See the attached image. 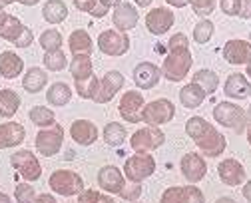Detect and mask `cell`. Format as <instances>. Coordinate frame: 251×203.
Wrapping results in <instances>:
<instances>
[{"label":"cell","mask_w":251,"mask_h":203,"mask_svg":"<svg viewBox=\"0 0 251 203\" xmlns=\"http://www.w3.org/2000/svg\"><path fill=\"white\" fill-rule=\"evenodd\" d=\"M185 133L196 142V146L200 148V152L207 157H219L226 148H227V140L224 133H219L205 118L201 116H194L185 122Z\"/></svg>","instance_id":"1"},{"label":"cell","mask_w":251,"mask_h":203,"mask_svg":"<svg viewBox=\"0 0 251 203\" xmlns=\"http://www.w3.org/2000/svg\"><path fill=\"white\" fill-rule=\"evenodd\" d=\"M192 64H194V56L190 52V46H177L168 50V56L160 70L168 82H181L190 74Z\"/></svg>","instance_id":"2"},{"label":"cell","mask_w":251,"mask_h":203,"mask_svg":"<svg viewBox=\"0 0 251 203\" xmlns=\"http://www.w3.org/2000/svg\"><path fill=\"white\" fill-rule=\"evenodd\" d=\"M213 120L219 124V126H224L227 129H233L235 133H243L247 129V112L233 104V102H219V104L213 108Z\"/></svg>","instance_id":"3"},{"label":"cell","mask_w":251,"mask_h":203,"mask_svg":"<svg viewBox=\"0 0 251 203\" xmlns=\"http://www.w3.org/2000/svg\"><path fill=\"white\" fill-rule=\"evenodd\" d=\"M48 185L54 193L62 197H74L84 189V179L72 169H56V172L50 174Z\"/></svg>","instance_id":"4"},{"label":"cell","mask_w":251,"mask_h":203,"mask_svg":"<svg viewBox=\"0 0 251 203\" xmlns=\"http://www.w3.org/2000/svg\"><path fill=\"white\" fill-rule=\"evenodd\" d=\"M166 144V133L158 126H146L132 133L130 146L136 153H151Z\"/></svg>","instance_id":"5"},{"label":"cell","mask_w":251,"mask_h":203,"mask_svg":"<svg viewBox=\"0 0 251 203\" xmlns=\"http://www.w3.org/2000/svg\"><path fill=\"white\" fill-rule=\"evenodd\" d=\"M62 144H64V127L60 124H52L48 127H40V131L36 133V152L44 157H52L62 150Z\"/></svg>","instance_id":"6"},{"label":"cell","mask_w":251,"mask_h":203,"mask_svg":"<svg viewBox=\"0 0 251 203\" xmlns=\"http://www.w3.org/2000/svg\"><path fill=\"white\" fill-rule=\"evenodd\" d=\"M140 116H142V122H146L148 126H164L174 120L176 106L172 100L160 98V100L150 102V104H144Z\"/></svg>","instance_id":"7"},{"label":"cell","mask_w":251,"mask_h":203,"mask_svg":"<svg viewBox=\"0 0 251 203\" xmlns=\"http://www.w3.org/2000/svg\"><path fill=\"white\" fill-rule=\"evenodd\" d=\"M155 172V159L150 153H136L126 159L124 163V176L128 181H138L142 183Z\"/></svg>","instance_id":"8"},{"label":"cell","mask_w":251,"mask_h":203,"mask_svg":"<svg viewBox=\"0 0 251 203\" xmlns=\"http://www.w3.org/2000/svg\"><path fill=\"white\" fill-rule=\"evenodd\" d=\"M98 50L106 56H124L130 52V38L126 32H120L116 28L104 30L98 36Z\"/></svg>","instance_id":"9"},{"label":"cell","mask_w":251,"mask_h":203,"mask_svg":"<svg viewBox=\"0 0 251 203\" xmlns=\"http://www.w3.org/2000/svg\"><path fill=\"white\" fill-rule=\"evenodd\" d=\"M10 163L26 181H36L42 176V165L30 150H18L10 155Z\"/></svg>","instance_id":"10"},{"label":"cell","mask_w":251,"mask_h":203,"mask_svg":"<svg viewBox=\"0 0 251 203\" xmlns=\"http://www.w3.org/2000/svg\"><path fill=\"white\" fill-rule=\"evenodd\" d=\"M144 104H146V100H144L142 92H138V90H128V92L122 96V100H120L118 112H120V116H122L124 122L140 124V122H142L140 112H142Z\"/></svg>","instance_id":"11"},{"label":"cell","mask_w":251,"mask_h":203,"mask_svg":"<svg viewBox=\"0 0 251 203\" xmlns=\"http://www.w3.org/2000/svg\"><path fill=\"white\" fill-rule=\"evenodd\" d=\"M124 82L126 80L118 70L106 72V76L102 80H98V88H96V94H94L92 102H96V104H108V102L114 100V96L124 88Z\"/></svg>","instance_id":"12"},{"label":"cell","mask_w":251,"mask_h":203,"mask_svg":"<svg viewBox=\"0 0 251 203\" xmlns=\"http://www.w3.org/2000/svg\"><path fill=\"white\" fill-rule=\"evenodd\" d=\"M179 169H181V176L190 181V183H200L205 174H207V163L200 153H185L179 161Z\"/></svg>","instance_id":"13"},{"label":"cell","mask_w":251,"mask_h":203,"mask_svg":"<svg viewBox=\"0 0 251 203\" xmlns=\"http://www.w3.org/2000/svg\"><path fill=\"white\" fill-rule=\"evenodd\" d=\"M217 176L222 179V183L229 185V187H237L247 179V172L245 167L237 161V159H224L217 165Z\"/></svg>","instance_id":"14"},{"label":"cell","mask_w":251,"mask_h":203,"mask_svg":"<svg viewBox=\"0 0 251 203\" xmlns=\"http://www.w3.org/2000/svg\"><path fill=\"white\" fill-rule=\"evenodd\" d=\"M174 12L170 8H153L146 14V28L153 34V36H162V34H166L172 26H174Z\"/></svg>","instance_id":"15"},{"label":"cell","mask_w":251,"mask_h":203,"mask_svg":"<svg viewBox=\"0 0 251 203\" xmlns=\"http://www.w3.org/2000/svg\"><path fill=\"white\" fill-rule=\"evenodd\" d=\"M138 22H140V12H138V8L132 6L130 2H120L118 6H114L112 24H114L116 30L128 32V30L136 28Z\"/></svg>","instance_id":"16"},{"label":"cell","mask_w":251,"mask_h":203,"mask_svg":"<svg viewBox=\"0 0 251 203\" xmlns=\"http://www.w3.org/2000/svg\"><path fill=\"white\" fill-rule=\"evenodd\" d=\"M126 185V176L116 165H104L98 172V187L110 195H118Z\"/></svg>","instance_id":"17"},{"label":"cell","mask_w":251,"mask_h":203,"mask_svg":"<svg viewBox=\"0 0 251 203\" xmlns=\"http://www.w3.org/2000/svg\"><path fill=\"white\" fill-rule=\"evenodd\" d=\"M162 78V70L153 62H140L134 68V82L140 90H151L158 86Z\"/></svg>","instance_id":"18"},{"label":"cell","mask_w":251,"mask_h":203,"mask_svg":"<svg viewBox=\"0 0 251 203\" xmlns=\"http://www.w3.org/2000/svg\"><path fill=\"white\" fill-rule=\"evenodd\" d=\"M162 201L166 203H172V201H181V203H190V201H205V195L201 193L200 187L194 185H174V187H168L164 193H162Z\"/></svg>","instance_id":"19"},{"label":"cell","mask_w":251,"mask_h":203,"mask_svg":"<svg viewBox=\"0 0 251 203\" xmlns=\"http://www.w3.org/2000/svg\"><path fill=\"white\" fill-rule=\"evenodd\" d=\"M70 138L78 146H92L98 140V126L90 120H76L70 126Z\"/></svg>","instance_id":"20"},{"label":"cell","mask_w":251,"mask_h":203,"mask_svg":"<svg viewBox=\"0 0 251 203\" xmlns=\"http://www.w3.org/2000/svg\"><path fill=\"white\" fill-rule=\"evenodd\" d=\"M26 140V129L18 122H4L0 124V150L16 148Z\"/></svg>","instance_id":"21"},{"label":"cell","mask_w":251,"mask_h":203,"mask_svg":"<svg viewBox=\"0 0 251 203\" xmlns=\"http://www.w3.org/2000/svg\"><path fill=\"white\" fill-rule=\"evenodd\" d=\"M249 56H251V46L247 40H229L224 46V58L226 62L233 64V66H241V64H249Z\"/></svg>","instance_id":"22"},{"label":"cell","mask_w":251,"mask_h":203,"mask_svg":"<svg viewBox=\"0 0 251 203\" xmlns=\"http://www.w3.org/2000/svg\"><path fill=\"white\" fill-rule=\"evenodd\" d=\"M22 70H24V60L16 52L6 50L0 54V74H2V78L14 80L18 78V74H22Z\"/></svg>","instance_id":"23"},{"label":"cell","mask_w":251,"mask_h":203,"mask_svg":"<svg viewBox=\"0 0 251 203\" xmlns=\"http://www.w3.org/2000/svg\"><path fill=\"white\" fill-rule=\"evenodd\" d=\"M249 90H251V84L247 80L245 74L241 72H235V74H229L227 80H226V96L227 98H233V100H243L249 96Z\"/></svg>","instance_id":"24"},{"label":"cell","mask_w":251,"mask_h":203,"mask_svg":"<svg viewBox=\"0 0 251 203\" xmlns=\"http://www.w3.org/2000/svg\"><path fill=\"white\" fill-rule=\"evenodd\" d=\"M207 94L203 92V88L196 82H190L187 86H183L179 90V102H181V106L187 108V110H194V108H200L203 102H205Z\"/></svg>","instance_id":"25"},{"label":"cell","mask_w":251,"mask_h":203,"mask_svg":"<svg viewBox=\"0 0 251 203\" xmlns=\"http://www.w3.org/2000/svg\"><path fill=\"white\" fill-rule=\"evenodd\" d=\"M48 84V74L42 70V68L38 66H32V68H28L24 78H22V88L28 92V94H38L46 88Z\"/></svg>","instance_id":"26"},{"label":"cell","mask_w":251,"mask_h":203,"mask_svg":"<svg viewBox=\"0 0 251 203\" xmlns=\"http://www.w3.org/2000/svg\"><path fill=\"white\" fill-rule=\"evenodd\" d=\"M68 48H70L72 56H76V54H86V56H90V54L94 52V42H92L90 34H88L86 30L78 28V30H74L70 36H68Z\"/></svg>","instance_id":"27"},{"label":"cell","mask_w":251,"mask_h":203,"mask_svg":"<svg viewBox=\"0 0 251 203\" xmlns=\"http://www.w3.org/2000/svg\"><path fill=\"white\" fill-rule=\"evenodd\" d=\"M22 30H24V24L16 16H12L8 12L0 14V36H2L6 42L14 44V40H18V36L22 34Z\"/></svg>","instance_id":"28"},{"label":"cell","mask_w":251,"mask_h":203,"mask_svg":"<svg viewBox=\"0 0 251 203\" xmlns=\"http://www.w3.org/2000/svg\"><path fill=\"white\" fill-rule=\"evenodd\" d=\"M20 104H22V100H20L18 92H14L10 88L0 90V118H4V120L14 118Z\"/></svg>","instance_id":"29"},{"label":"cell","mask_w":251,"mask_h":203,"mask_svg":"<svg viewBox=\"0 0 251 203\" xmlns=\"http://www.w3.org/2000/svg\"><path fill=\"white\" fill-rule=\"evenodd\" d=\"M42 16L48 24H60L68 18V6L64 0H48L42 6Z\"/></svg>","instance_id":"30"},{"label":"cell","mask_w":251,"mask_h":203,"mask_svg":"<svg viewBox=\"0 0 251 203\" xmlns=\"http://www.w3.org/2000/svg\"><path fill=\"white\" fill-rule=\"evenodd\" d=\"M46 100L50 106H66L72 100V88L66 82H54L46 90Z\"/></svg>","instance_id":"31"},{"label":"cell","mask_w":251,"mask_h":203,"mask_svg":"<svg viewBox=\"0 0 251 203\" xmlns=\"http://www.w3.org/2000/svg\"><path fill=\"white\" fill-rule=\"evenodd\" d=\"M68 70H70V74H72L74 80H82V78L94 74V66H92L90 56H86V54H76V56H72V60H70V64H68Z\"/></svg>","instance_id":"32"},{"label":"cell","mask_w":251,"mask_h":203,"mask_svg":"<svg viewBox=\"0 0 251 203\" xmlns=\"http://www.w3.org/2000/svg\"><path fill=\"white\" fill-rule=\"evenodd\" d=\"M102 138H104V142H106L108 146L118 148V146H122V144L126 142L128 133H126V127H124L120 122H110V124H106V127H104V131H102Z\"/></svg>","instance_id":"33"},{"label":"cell","mask_w":251,"mask_h":203,"mask_svg":"<svg viewBox=\"0 0 251 203\" xmlns=\"http://www.w3.org/2000/svg\"><path fill=\"white\" fill-rule=\"evenodd\" d=\"M192 82L200 84V86L203 88V92H205L207 96H211V94L217 90V86H219V76H217L213 70H207V68H203V70H198V72L194 74V80H192Z\"/></svg>","instance_id":"34"},{"label":"cell","mask_w":251,"mask_h":203,"mask_svg":"<svg viewBox=\"0 0 251 203\" xmlns=\"http://www.w3.org/2000/svg\"><path fill=\"white\" fill-rule=\"evenodd\" d=\"M42 62H44V68H46V70H50V72H60V70H64L66 64H68L66 54L62 52V48H58V50H48V52L44 54Z\"/></svg>","instance_id":"35"},{"label":"cell","mask_w":251,"mask_h":203,"mask_svg":"<svg viewBox=\"0 0 251 203\" xmlns=\"http://www.w3.org/2000/svg\"><path fill=\"white\" fill-rule=\"evenodd\" d=\"M28 116H30V122H32L34 126H38V127H48V126H52L56 122L54 112L50 108H46V106H34L32 110L28 112Z\"/></svg>","instance_id":"36"},{"label":"cell","mask_w":251,"mask_h":203,"mask_svg":"<svg viewBox=\"0 0 251 203\" xmlns=\"http://www.w3.org/2000/svg\"><path fill=\"white\" fill-rule=\"evenodd\" d=\"M74 84H76V92L82 100H92L94 94H96V88H98V78H96V74H90L82 80H74Z\"/></svg>","instance_id":"37"},{"label":"cell","mask_w":251,"mask_h":203,"mask_svg":"<svg viewBox=\"0 0 251 203\" xmlns=\"http://www.w3.org/2000/svg\"><path fill=\"white\" fill-rule=\"evenodd\" d=\"M40 46L44 48V52L48 50H58L62 48V44H64V38H62V34L56 30V28H50V30H44L40 34Z\"/></svg>","instance_id":"38"},{"label":"cell","mask_w":251,"mask_h":203,"mask_svg":"<svg viewBox=\"0 0 251 203\" xmlns=\"http://www.w3.org/2000/svg\"><path fill=\"white\" fill-rule=\"evenodd\" d=\"M211 36H213V22H211V20L203 18V20H200V22L194 26V42L205 44V42L211 40Z\"/></svg>","instance_id":"39"},{"label":"cell","mask_w":251,"mask_h":203,"mask_svg":"<svg viewBox=\"0 0 251 203\" xmlns=\"http://www.w3.org/2000/svg\"><path fill=\"white\" fill-rule=\"evenodd\" d=\"M190 6L194 10V14H198L201 18H207L215 10V0H192Z\"/></svg>","instance_id":"40"},{"label":"cell","mask_w":251,"mask_h":203,"mask_svg":"<svg viewBox=\"0 0 251 203\" xmlns=\"http://www.w3.org/2000/svg\"><path fill=\"white\" fill-rule=\"evenodd\" d=\"M124 201H136V199H140V195H142V185L138 183V181H128L124 187H122V191L118 193Z\"/></svg>","instance_id":"41"},{"label":"cell","mask_w":251,"mask_h":203,"mask_svg":"<svg viewBox=\"0 0 251 203\" xmlns=\"http://www.w3.org/2000/svg\"><path fill=\"white\" fill-rule=\"evenodd\" d=\"M78 201H82V203H90V201H102V203H106V201H114V199L110 195H106V193L96 191V189H82L78 193Z\"/></svg>","instance_id":"42"},{"label":"cell","mask_w":251,"mask_h":203,"mask_svg":"<svg viewBox=\"0 0 251 203\" xmlns=\"http://www.w3.org/2000/svg\"><path fill=\"white\" fill-rule=\"evenodd\" d=\"M14 197H16V201H24V203H28V201H34L36 191H34V187L30 185L28 181H26V183H18L16 189H14Z\"/></svg>","instance_id":"43"},{"label":"cell","mask_w":251,"mask_h":203,"mask_svg":"<svg viewBox=\"0 0 251 203\" xmlns=\"http://www.w3.org/2000/svg\"><path fill=\"white\" fill-rule=\"evenodd\" d=\"M32 42H34V34H32V30L24 26V30H22L20 36H18V40H14V46H16V48H28Z\"/></svg>","instance_id":"44"},{"label":"cell","mask_w":251,"mask_h":203,"mask_svg":"<svg viewBox=\"0 0 251 203\" xmlns=\"http://www.w3.org/2000/svg\"><path fill=\"white\" fill-rule=\"evenodd\" d=\"M241 0H222V12L226 16H237Z\"/></svg>","instance_id":"45"},{"label":"cell","mask_w":251,"mask_h":203,"mask_svg":"<svg viewBox=\"0 0 251 203\" xmlns=\"http://www.w3.org/2000/svg\"><path fill=\"white\" fill-rule=\"evenodd\" d=\"M177 46H190V40H187V36L183 32L174 34V36L170 38V42H168V50L170 48H177Z\"/></svg>","instance_id":"46"},{"label":"cell","mask_w":251,"mask_h":203,"mask_svg":"<svg viewBox=\"0 0 251 203\" xmlns=\"http://www.w3.org/2000/svg\"><path fill=\"white\" fill-rule=\"evenodd\" d=\"M96 4H98V0H74V6L78 10H82V12H88V14L94 10Z\"/></svg>","instance_id":"47"},{"label":"cell","mask_w":251,"mask_h":203,"mask_svg":"<svg viewBox=\"0 0 251 203\" xmlns=\"http://www.w3.org/2000/svg\"><path fill=\"white\" fill-rule=\"evenodd\" d=\"M251 0H241V4H239V12L237 16H241L243 20H249L251 18V6H249Z\"/></svg>","instance_id":"48"},{"label":"cell","mask_w":251,"mask_h":203,"mask_svg":"<svg viewBox=\"0 0 251 203\" xmlns=\"http://www.w3.org/2000/svg\"><path fill=\"white\" fill-rule=\"evenodd\" d=\"M108 10H110V8H106V6H102V4L98 2L96 6H94V10H92L90 14H92L94 18H104V16H108Z\"/></svg>","instance_id":"49"},{"label":"cell","mask_w":251,"mask_h":203,"mask_svg":"<svg viewBox=\"0 0 251 203\" xmlns=\"http://www.w3.org/2000/svg\"><path fill=\"white\" fill-rule=\"evenodd\" d=\"M166 2L170 6H174V8H183V6H190L192 0H166Z\"/></svg>","instance_id":"50"},{"label":"cell","mask_w":251,"mask_h":203,"mask_svg":"<svg viewBox=\"0 0 251 203\" xmlns=\"http://www.w3.org/2000/svg\"><path fill=\"white\" fill-rule=\"evenodd\" d=\"M34 201H38V203H54V201H56V197H54V195H50V193H42V195H36V197H34Z\"/></svg>","instance_id":"51"},{"label":"cell","mask_w":251,"mask_h":203,"mask_svg":"<svg viewBox=\"0 0 251 203\" xmlns=\"http://www.w3.org/2000/svg\"><path fill=\"white\" fill-rule=\"evenodd\" d=\"M98 2L102 4V6H106V8H114V6H118L122 0H98Z\"/></svg>","instance_id":"52"},{"label":"cell","mask_w":251,"mask_h":203,"mask_svg":"<svg viewBox=\"0 0 251 203\" xmlns=\"http://www.w3.org/2000/svg\"><path fill=\"white\" fill-rule=\"evenodd\" d=\"M18 2H20L22 6H34V4L40 2V0H18Z\"/></svg>","instance_id":"53"},{"label":"cell","mask_w":251,"mask_h":203,"mask_svg":"<svg viewBox=\"0 0 251 203\" xmlns=\"http://www.w3.org/2000/svg\"><path fill=\"white\" fill-rule=\"evenodd\" d=\"M134 2H136L138 6H142V8H146V6H150V4L153 2V0H134Z\"/></svg>","instance_id":"54"},{"label":"cell","mask_w":251,"mask_h":203,"mask_svg":"<svg viewBox=\"0 0 251 203\" xmlns=\"http://www.w3.org/2000/svg\"><path fill=\"white\" fill-rule=\"evenodd\" d=\"M12 2H16V0H0V8H6V6H10Z\"/></svg>","instance_id":"55"},{"label":"cell","mask_w":251,"mask_h":203,"mask_svg":"<svg viewBox=\"0 0 251 203\" xmlns=\"http://www.w3.org/2000/svg\"><path fill=\"white\" fill-rule=\"evenodd\" d=\"M10 201V195H6V193H0V203H8Z\"/></svg>","instance_id":"56"},{"label":"cell","mask_w":251,"mask_h":203,"mask_svg":"<svg viewBox=\"0 0 251 203\" xmlns=\"http://www.w3.org/2000/svg\"><path fill=\"white\" fill-rule=\"evenodd\" d=\"M243 195H245V199H249V183H245V189H243Z\"/></svg>","instance_id":"57"},{"label":"cell","mask_w":251,"mask_h":203,"mask_svg":"<svg viewBox=\"0 0 251 203\" xmlns=\"http://www.w3.org/2000/svg\"><path fill=\"white\" fill-rule=\"evenodd\" d=\"M2 12H4V10H2V8H0V14H2Z\"/></svg>","instance_id":"58"}]
</instances>
